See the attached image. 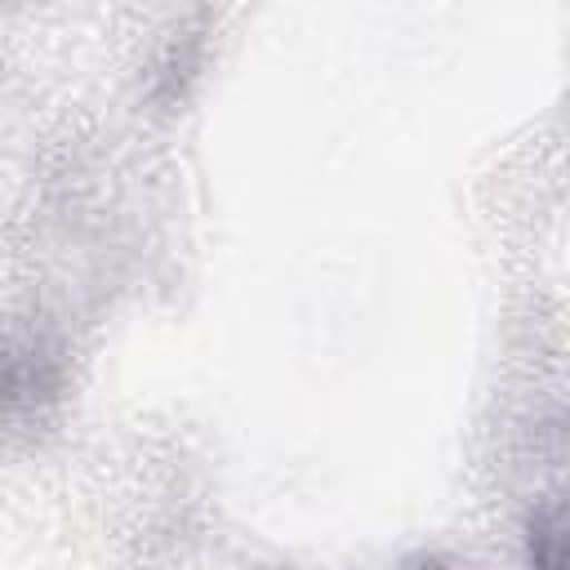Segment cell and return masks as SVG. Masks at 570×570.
Returning <instances> with one entry per match:
<instances>
[{"mask_svg": "<svg viewBox=\"0 0 570 570\" xmlns=\"http://www.w3.org/2000/svg\"><path fill=\"white\" fill-rule=\"evenodd\" d=\"M58 392V356L49 352V343H31V347H9V370H4V401L9 414H18L27 401L40 405L45 396Z\"/></svg>", "mask_w": 570, "mask_h": 570, "instance_id": "obj_2", "label": "cell"}, {"mask_svg": "<svg viewBox=\"0 0 570 570\" xmlns=\"http://www.w3.org/2000/svg\"><path fill=\"white\" fill-rule=\"evenodd\" d=\"M401 570H454L445 557H436V552H419V557H410Z\"/></svg>", "mask_w": 570, "mask_h": 570, "instance_id": "obj_3", "label": "cell"}, {"mask_svg": "<svg viewBox=\"0 0 570 570\" xmlns=\"http://www.w3.org/2000/svg\"><path fill=\"white\" fill-rule=\"evenodd\" d=\"M525 566L570 570V494H543L525 512Z\"/></svg>", "mask_w": 570, "mask_h": 570, "instance_id": "obj_1", "label": "cell"}]
</instances>
